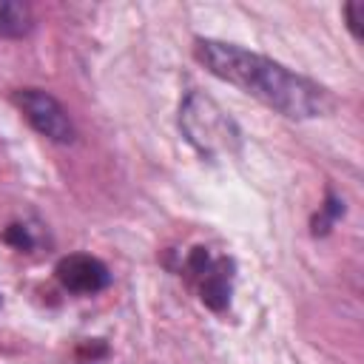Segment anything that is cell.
Listing matches in <instances>:
<instances>
[{
	"mask_svg": "<svg viewBox=\"0 0 364 364\" xmlns=\"http://www.w3.org/2000/svg\"><path fill=\"white\" fill-rule=\"evenodd\" d=\"M193 57L213 77L236 85L239 91L250 94L253 100H259L262 105L273 108L276 114H282L287 119L324 117L336 105L333 94L324 85L290 71L287 65H282L264 54L247 51L242 46L199 37L193 43Z\"/></svg>",
	"mask_w": 364,
	"mask_h": 364,
	"instance_id": "1",
	"label": "cell"
},
{
	"mask_svg": "<svg viewBox=\"0 0 364 364\" xmlns=\"http://www.w3.org/2000/svg\"><path fill=\"white\" fill-rule=\"evenodd\" d=\"M179 128L185 139L208 159H222L239 151L242 134L236 122L202 91H191L179 105Z\"/></svg>",
	"mask_w": 364,
	"mask_h": 364,
	"instance_id": "2",
	"label": "cell"
},
{
	"mask_svg": "<svg viewBox=\"0 0 364 364\" xmlns=\"http://www.w3.org/2000/svg\"><path fill=\"white\" fill-rule=\"evenodd\" d=\"M179 276L193 287L196 299L213 313H222L230 304L233 279H236V267L230 256H222L210 247H191L182 256Z\"/></svg>",
	"mask_w": 364,
	"mask_h": 364,
	"instance_id": "3",
	"label": "cell"
},
{
	"mask_svg": "<svg viewBox=\"0 0 364 364\" xmlns=\"http://www.w3.org/2000/svg\"><path fill=\"white\" fill-rule=\"evenodd\" d=\"M14 105L28 119V125L57 145H68L77 139V128L68 111L43 88H20L14 91Z\"/></svg>",
	"mask_w": 364,
	"mask_h": 364,
	"instance_id": "4",
	"label": "cell"
},
{
	"mask_svg": "<svg viewBox=\"0 0 364 364\" xmlns=\"http://www.w3.org/2000/svg\"><path fill=\"white\" fill-rule=\"evenodd\" d=\"M54 276L68 293H77V296H94L111 284L108 267L97 256H88V253L63 256L54 267Z\"/></svg>",
	"mask_w": 364,
	"mask_h": 364,
	"instance_id": "5",
	"label": "cell"
},
{
	"mask_svg": "<svg viewBox=\"0 0 364 364\" xmlns=\"http://www.w3.org/2000/svg\"><path fill=\"white\" fill-rule=\"evenodd\" d=\"M31 9L26 3L0 0V37H23L31 31Z\"/></svg>",
	"mask_w": 364,
	"mask_h": 364,
	"instance_id": "6",
	"label": "cell"
},
{
	"mask_svg": "<svg viewBox=\"0 0 364 364\" xmlns=\"http://www.w3.org/2000/svg\"><path fill=\"white\" fill-rule=\"evenodd\" d=\"M3 239L11 247H17V250H31L34 247V236H31V228L28 225H9L6 233H3Z\"/></svg>",
	"mask_w": 364,
	"mask_h": 364,
	"instance_id": "7",
	"label": "cell"
},
{
	"mask_svg": "<svg viewBox=\"0 0 364 364\" xmlns=\"http://www.w3.org/2000/svg\"><path fill=\"white\" fill-rule=\"evenodd\" d=\"M344 20H347L350 31H353L355 37H361V23H364V3H361V0H355V3H347V6H344Z\"/></svg>",
	"mask_w": 364,
	"mask_h": 364,
	"instance_id": "8",
	"label": "cell"
},
{
	"mask_svg": "<svg viewBox=\"0 0 364 364\" xmlns=\"http://www.w3.org/2000/svg\"><path fill=\"white\" fill-rule=\"evenodd\" d=\"M341 213V202L338 199H333V196H327V205H324V213H321V219H316V228H313V233H324L327 230V225L336 219Z\"/></svg>",
	"mask_w": 364,
	"mask_h": 364,
	"instance_id": "9",
	"label": "cell"
},
{
	"mask_svg": "<svg viewBox=\"0 0 364 364\" xmlns=\"http://www.w3.org/2000/svg\"><path fill=\"white\" fill-rule=\"evenodd\" d=\"M0 304H3V299H0Z\"/></svg>",
	"mask_w": 364,
	"mask_h": 364,
	"instance_id": "10",
	"label": "cell"
}]
</instances>
